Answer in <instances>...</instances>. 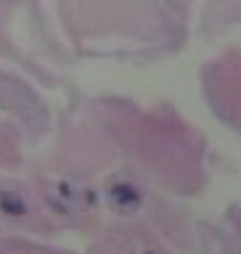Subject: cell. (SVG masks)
Segmentation results:
<instances>
[{
    "label": "cell",
    "mask_w": 241,
    "mask_h": 254,
    "mask_svg": "<svg viewBox=\"0 0 241 254\" xmlns=\"http://www.w3.org/2000/svg\"><path fill=\"white\" fill-rule=\"evenodd\" d=\"M109 201L122 212H133L141 206V190L135 186H130V183H117L109 190Z\"/></svg>",
    "instance_id": "obj_1"
},
{
    "label": "cell",
    "mask_w": 241,
    "mask_h": 254,
    "mask_svg": "<svg viewBox=\"0 0 241 254\" xmlns=\"http://www.w3.org/2000/svg\"><path fill=\"white\" fill-rule=\"evenodd\" d=\"M0 212L11 214V217H24V214H27V204H24V198H19L16 193L3 190V193H0Z\"/></svg>",
    "instance_id": "obj_2"
},
{
    "label": "cell",
    "mask_w": 241,
    "mask_h": 254,
    "mask_svg": "<svg viewBox=\"0 0 241 254\" xmlns=\"http://www.w3.org/2000/svg\"><path fill=\"white\" fill-rule=\"evenodd\" d=\"M146 254H154V252H146Z\"/></svg>",
    "instance_id": "obj_3"
}]
</instances>
